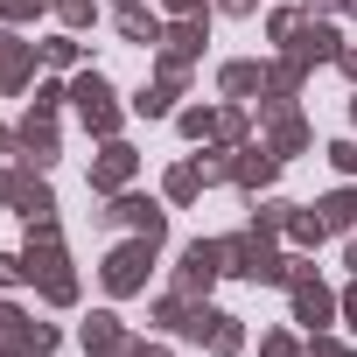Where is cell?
Instances as JSON below:
<instances>
[{
    "label": "cell",
    "instance_id": "2",
    "mask_svg": "<svg viewBox=\"0 0 357 357\" xmlns=\"http://www.w3.org/2000/svg\"><path fill=\"white\" fill-rule=\"evenodd\" d=\"M154 252H161V238H126V245H112V252H105V266H98L105 294H112V301H126V294H147Z\"/></svg>",
    "mask_w": 357,
    "mask_h": 357
},
{
    "label": "cell",
    "instance_id": "41",
    "mask_svg": "<svg viewBox=\"0 0 357 357\" xmlns=\"http://www.w3.org/2000/svg\"><path fill=\"white\" fill-rule=\"evenodd\" d=\"M218 15H259V0H218Z\"/></svg>",
    "mask_w": 357,
    "mask_h": 357
},
{
    "label": "cell",
    "instance_id": "26",
    "mask_svg": "<svg viewBox=\"0 0 357 357\" xmlns=\"http://www.w3.org/2000/svg\"><path fill=\"white\" fill-rule=\"evenodd\" d=\"M287 218H294V204H287V197L252 204V231H273V238H280V231H287Z\"/></svg>",
    "mask_w": 357,
    "mask_h": 357
},
{
    "label": "cell",
    "instance_id": "6",
    "mask_svg": "<svg viewBox=\"0 0 357 357\" xmlns=\"http://www.w3.org/2000/svg\"><path fill=\"white\" fill-rule=\"evenodd\" d=\"M63 336L50 329V322H36L29 308H15V301H0V357H50Z\"/></svg>",
    "mask_w": 357,
    "mask_h": 357
},
{
    "label": "cell",
    "instance_id": "5",
    "mask_svg": "<svg viewBox=\"0 0 357 357\" xmlns=\"http://www.w3.org/2000/svg\"><path fill=\"white\" fill-rule=\"evenodd\" d=\"M287 301H294V322L315 336V329H329L336 315H343V301L315 280V266H308V252H301V266H294V280H287Z\"/></svg>",
    "mask_w": 357,
    "mask_h": 357
},
{
    "label": "cell",
    "instance_id": "10",
    "mask_svg": "<svg viewBox=\"0 0 357 357\" xmlns=\"http://www.w3.org/2000/svg\"><path fill=\"white\" fill-rule=\"evenodd\" d=\"M280 50H287L294 63H308V70H315V63H336V56H343V36H336L329 22H315V15H301V29H294V36H287Z\"/></svg>",
    "mask_w": 357,
    "mask_h": 357
},
{
    "label": "cell",
    "instance_id": "45",
    "mask_svg": "<svg viewBox=\"0 0 357 357\" xmlns=\"http://www.w3.org/2000/svg\"><path fill=\"white\" fill-rule=\"evenodd\" d=\"M343 266H350V280H357V231H350V245H343Z\"/></svg>",
    "mask_w": 357,
    "mask_h": 357
},
{
    "label": "cell",
    "instance_id": "4",
    "mask_svg": "<svg viewBox=\"0 0 357 357\" xmlns=\"http://www.w3.org/2000/svg\"><path fill=\"white\" fill-rule=\"evenodd\" d=\"M133 231V238H168V211L154 204V197H133V190H119V197H105V211H98V231Z\"/></svg>",
    "mask_w": 357,
    "mask_h": 357
},
{
    "label": "cell",
    "instance_id": "48",
    "mask_svg": "<svg viewBox=\"0 0 357 357\" xmlns=\"http://www.w3.org/2000/svg\"><path fill=\"white\" fill-rule=\"evenodd\" d=\"M343 15H357V0H343Z\"/></svg>",
    "mask_w": 357,
    "mask_h": 357
},
{
    "label": "cell",
    "instance_id": "29",
    "mask_svg": "<svg viewBox=\"0 0 357 357\" xmlns=\"http://www.w3.org/2000/svg\"><path fill=\"white\" fill-rule=\"evenodd\" d=\"M43 301H50V308H77V273H70V266L50 273V280H43Z\"/></svg>",
    "mask_w": 357,
    "mask_h": 357
},
{
    "label": "cell",
    "instance_id": "21",
    "mask_svg": "<svg viewBox=\"0 0 357 357\" xmlns=\"http://www.w3.org/2000/svg\"><path fill=\"white\" fill-rule=\"evenodd\" d=\"M175 98H183V84L154 77V84H140V91H133V112H140V119H175V112H183Z\"/></svg>",
    "mask_w": 357,
    "mask_h": 357
},
{
    "label": "cell",
    "instance_id": "14",
    "mask_svg": "<svg viewBox=\"0 0 357 357\" xmlns=\"http://www.w3.org/2000/svg\"><path fill=\"white\" fill-rule=\"evenodd\" d=\"M204 43H211V15H175V22H168V36H161V56L197 63V56H204Z\"/></svg>",
    "mask_w": 357,
    "mask_h": 357
},
{
    "label": "cell",
    "instance_id": "22",
    "mask_svg": "<svg viewBox=\"0 0 357 357\" xmlns=\"http://www.w3.org/2000/svg\"><path fill=\"white\" fill-rule=\"evenodd\" d=\"M204 190H211V183H204V168H197V161H175V168H168V183H161L168 204H197Z\"/></svg>",
    "mask_w": 357,
    "mask_h": 357
},
{
    "label": "cell",
    "instance_id": "17",
    "mask_svg": "<svg viewBox=\"0 0 357 357\" xmlns=\"http://www.w3.org/2000/svg\"><path fill=\"white\" fill-rule=\"evenodd\" d=\"M197 343H204L211 357H238V350H245V322H238V315H225V308H204Z\"/></svg>",
    "mask_w": 357,
    "mask_h": 357
},
{
    "label": "cell",
    "instance_id": "23",
    "mask_svg": "<svg viewBox=\"0 0 357 357\" xmlns=\"http://www.w3.org/2000/svg\"><path fill=\"white\" fill-rule=\"evenodd\" d=\"M322 238H329L322 211H301V204H294V218H287V245H294V252H322Z\"/></svg>",
    "mask_w": 357,
    "mask_h": 357
},
{
    "label": "cell",
    "instance_id": "47",
    "mask_svg": "<svg viewBox=\"0 0 357 357\" xmlns=\"http://www.w3.org/2000/svg\"><path fill=\"white\" fill-rule=\"evenodd\" d=\"M112 8H140V0H112Z\"/></svg>",
    "mask_w": 357,
    "mask_h": 357
},
{
    "label": "cell",
    "instance_id": "9",
    "mask_svg": "<svg viewBox=\"0 0 357 357\" xmlns=\"http://www.w3.org/2000/svg\"><path fill=\"white\" fill-rule=\"evenodd\" d=\"M133 175H140V154H133L126 140H105L98 161H91V197H119V190H133Z\"/></svg>",
    "mask_w": 357,
    "mask_h": 357
},
{
    "label": "cell",
    "instance_id": "3",
    "mask_svg": "<svg viewBox=\"0 0 357 357\" xmlns=\"http://www.w3.org/2000/svg\"><path fill=\"white\" fill-rule=\"evenodd\" d=\"M218 280H225V238H190V245H183V259H175V294L204 301Z\"/></svg>",
    "mask_w": 357,
    "mask_h": 357
},
{
    "label": "cell",
    "instance_id": "44",
    "mask_svg": "<svg viewBox=\"0 0 357 357\" xmlns=\"http://www.w3.org/2000/svg\"><path fill=\"white\" fill-rule=\"evenodd\" d=\"M126 357H168V350H161V343H133Z\"/></svg>",
    "mask_w": 357,
    "mask_h": 357
},
{
    "label": "cell",
    "instance_id": "37",
    "mask_svg": "<svg viewBox=\"0 0 357 357\" xmlns=\"http://www.w3.org/2000/svg\"><path fill=\"white\" fill-rule=\"evenodd\" d=\"M63 98H70V84H36V112H56Z\"/></svg>",
    "mask_w": 357,
    "mask_h": 357
},
{
    "label": "cell",
    "instance_id": "35",
    "mask_svg": "<svg viewBox=\"0 0 357 357\" xmlns=\"http://www.w3.org/2000/svg\"><path fill=\"white\" fill-rule=\"evenodd\" d=\"M322 154H329V168H336V175H357V140H329Z\"/></svg>",
    "mask_w": 357,
    "mask_h": 357
},
{
    "label": "cell",
    "instance_id": "18",
    "mask_svg": "<svg viewBox=\"0 0 357 357\" xmlns=\"http://www.w3.org/2000/svg\"><path fill=\"white\" fill-rule=\"evenodd\" d=\"M218 91H225V98H238V105H245V98H259V91H266V63L231 56V63L218 70Z\"/></svg>",
    "mask_w": 357,
    "mask_h": 357
},
{
    "label": "cell",
    "instance_id": "33",
    "mask_svg": "<svg viewBox=\"0 0 357 357\" xmlns=\"http://www.w3.org/2000/svg\"><path fill=\"white\" fill-rule=\"evenodd\" d=\"M308 357H357V343H343V336L315 329V336H308Z\"/></svg>",
    "mask_w": 357,
    "mask_h": 357
},
{
    "label": "cell",
    "instance_id": "15",
    "mask_svg": "<svg viewBox=\"0 0 357 357\" xmlns=\"http://www.w3.org/2000/svg\"><path fill=\"white\" fill-rule=\"evenodd\" d=\"M204 308H211V301H190V294H161V301L147 308V322H154V329H175V336H190V343H197V329H204Z\"/></svg>",
    "mask_w": 357,
    "mask_h": 357
},
{
    "label": "cell",
    "instance_id": "38",
    "mask_svg": "<svg viewBox=\"0 0 357 357\" xmlns=\"http://www.w3.org/2000/svg\"><path fill=\"white\" fill-rule=\"evenodd\" d=\"M336 301H343V322H350V336H357V280H350V287H343Z\"/></svg>",
    "mask_w": 357,
    "mask_h": 357
},
{
    "label": "cell",
    "instance_id": "31",
    "mask_svg": "<svg viewBox=\"0 0 357 357\" xmlns=\"http://www.w3.org/2000/svg\"><path fill=\"white\" fill-rule=\"evenodd\" d=\"M259 357H308V343H294L287 329H266L259 336Z\"/></svg>",
    "mask_w": 357,
    "mask_h": 357
},
{
    "label": "cell",
    "instance_id": "8",
    "mask_svg": "<svg viewBox=\"0 0 357 357\" xmlns=\"http://www.w3.org/2000/svg\"><path fill=\"white\" fill-rule=\"evenodd\" d=\"M22 266H29V280H50V273L70 266V245H63V225H56V218L29 225V238H22Z\"/></svg>",
    "mask_w": 357,
    "mask_h": 357
},
{
    "label": "cell",
    "instance_id": "39",
    "mask_svg": "<svg viewBox=\"0 0 357 357\" xmlns=\"http://www.w3.org/2000/svg\"><path fill=\"white\" fill-rule=\"evenodd\" d=\"M15 183H22V168H0V204H15Z\"/></svg>",
    "mask_w": 357,
    "mask_h": 357
},
{
    "label": "cell",
    "instance_id": "49",
    "mask_svg": "<svg viewBox=\"0 0 357 357\" xmlns=\"http://www.w3.org/2000/svg\"><path fill=\"white\" fill-rule=\"evenodd\" d=\"M350 126H357V98H350Z\"/></svg>",
    "mask_w": 357,
    "mask_h": 357
},
{
    "label": "cell",
    "instance_id": "11",
    "mask_svg": "<svg viewBox=\"0 0 357 357\" xmlns=\"http://www.w3.org/2000/svg\"><path fill=\"white\" fill-rule=\"evenodd\" d=\"M273 175H280V154L266 147V140H245V147H231V183L238 190H273Z\"/></svg>",
    "mask_w": 357,
    "mask_h": 357
},
{
    "label": "cell",
    "instance_id": "16",
    "mask_svg": "<svg viewBox=\"0 0 357 357\" xmlns=\"http://www.w3.org/2000/svg\"><path fill=\"white\" fill-rule=\"evenodd\" d=\"M22 225H43V218H56V190L43 183L36 168H22V183H15V204H8Z\"/></svg>",
    "mask_w": 357,
    "mask_h": 357
},
{
    "label": "cell",
    "instance_id": "28",
    "mask_svg": "<svg viewBox=\"0 0 357 357\" xmlns=\"http://www.w3.org/2000/svg\"><path fill=\"white\" fill-rule=\"evenodd\" d=\"M36 50H43V63H56V70H77V56H84V50H77V36H43Z\"/></svg>",
    "mask_w": 357,
    "mask_h": 357
},
{
    "label": "cell",
    "instance_id": "25",
    "mask_svg": "<svg viewBox=\"0 0 357 357\" xmlns=\"http://www.w3.org/2000/svg\"><path fill=\"white\" fill-rule=\"evenodd\" d=\"M315 211H322V225H329V231H357V190H350V183H343V190H329Z\"/></svg>",
    "mask_w": 357,
    "mask_h": 357
},
{
    "label": "cell",
    "instance_id": "34",
    "mask_svg": "<svg viewBox=\"0 0 357 357\" xmlns=\"http://www.w3.org/2000/svg\"><path fill=\"white\" fill-rule=\"evenodd\" d=\"M294 29H301V8H273V15H266V36H273V43H287Z\"/></svg>",
    "mask_w": 357,
    "mask_h": 357
},
{
    "label": "cell",
    "instance_id": "13",
    "mask_svg": "<svg viewBox=\"0 0 357 357\" xmlns=\"http://www.w3.org/2000/svg\"><path fill=\"white\" fill-rule=\"evenodd\" d=\"M36 63H43L36 43H22L15 29H0V91H22V84L36 77Z\"/></svg>",
    "mask_w": 357,
    "mask_h": 357
},
{
    "label": "cell",
    "instance_id": "7",
    "mask_svg": "<svg viewBox=\"0 0 357 357\" xmlns=\"http://www.w3.org/2000/svg\"><path fill=\"white\" fill-rule=\"evenodd\" d=\"M15 140H22V147H15V154H22V168H36V175H50V168H56V154H63L56 112H36V105H29V119L15 126Z\"/></svg>",
    "mask_w": 357,
    "mask_h": 357
},
{
    "label": "cell",
    "instance_id": "1",
    "mask_svg": "<svg viewBox=\"0 0 357 357\" xmlns=\"http://www.w3.org/2000/svg\"><path fill=\"white\" fill-rule=\"evenodd\" d=\"M70 105H77V119H84V133L91 140H119V91H112V77L105 70H77L70 77Z\"/></svg>",
    "mask_w": 357,
    "mask_h": 357
},
{
    "label": "cell",
    "instance_id": "32",
    "mask_svg": "<svg viewBox=\"0 0 357 357\" xmlns=\"http://www.w3.org/2000/svg\"><path fill=\"white\" fill-rule=\"evenodd\" d=\"M50 8V0H0V22H8V29H22V22H36Z\"/></svg>",
    "mask_w": 357,
    "mask_h": 357
},
{
    "label": "cell",
    "instance_id": "30",
    "mask_svg": "<svg viewBox=\"0 0 357 357\" xmlns=\"http://www.w3.org/2000/svg\"><path fill=\"white\" fill-rule=\"evenodd\" d=\"M50 8L63 15V29H91L98 22V0H50Z\"/></svg>",
    "mask_w": 357,
    "mask_h": 357
},
{
    "label": "cell",
    "instance_id": "20",
    "mask_svg": "<svg viewBox=\"0 0 357 357\" xmlns=\"http://www.w3.org/2000/svg\"><path fill=\"white\" fill-rule=\"evenodd\" d=\"M119 43H140V50H161V36H168V22L161 15H147V8H119Z\"/></svg>",
    "mask_w": 357,
    "mask_h": 357
},
{
    "label": "cell",
    "instance_id": "24",
    "mask_svg": "<svg viewBox=\"0 0 357 357\" xmlns=\"http://www.w3.org/2000/svg\"><path fill=\"white\" fill-rule=\"evenodd\" d=\"M211 140H218V147H245V140H252V112H245L238 98L218 105V133H211Z\"/></svg>",
    "mask_w": 357,
    "mask_h": 357
},
{
    "label": "cell",
    "instance_id": "43",
    "mask_svg": "<svg viewBox=\"0 0 357 357\" xmlns=\"http://www.w3.org/2000/svg\"><path fill=\"white\" fill-rule=\"evenodd\" d=\"M343 0H301V15H336Z\"/></svg>",
    "mask_w": 357,
    "mask_h": 357
},
{
    "label": "cell",
    "instance_id": "42",
    "mask_svg": "<svg viewBox=\"0 0 357 357\" xmlns=\"http://www.w3.org/2000/svg\"><path fill=\"white\" fill-rule=\"evenodd\" d=\"M336 63H343V77L357 84V43H343V56H336Z\"/></svg>",
    "mask_w": 357,
    "mask_h": 357
},
{
    "label": "cell",
    "instance_id": "46",
    "mask_svg": "<svg viewBox=\"0 0 357 357\" xmlns=\"http://www.w3.org/2000/svg\"><path fill=\"white\" fill-rule=\"evenodd\" d=\"M15 147H22V140H15V133H8V126H0V154H15Z\"/></svg>",
    "mask_w": 357,
    "mask_h": 357
},
{
    "label": "cell",
    "instance_id": "19",
    "mask_svg": "<svg viewBox=\"0 0 357 357\" xmlns=\"http://www.w3.org/2000/svg\"><path fill=\"white\" fill-rule=\"evenodd\" d=\"M308 140H315V126L301 119V112H280V119H266V147L287 161V154H308Z\"/></svg>",
    "mask_w": 357,
    "mask_h": 357
},
{
    "label": "cell",
    "instance_id": "27",
    "mask_svg": "<svg viewBox=\"0 0 357 357\" xmlns=\"http://www.w3.org/2000/svg\"><path fill=\"white\" fill-rule=\"evenodd\" d=\"M175 126H183V140H211V133H218V112H211V105H183Z\"/></svg>",
    "mask_w": 357,
    "mask_h": 357
},
{
    "label": "cell",
    "instance_id": "40",
    "mask_svg": "<svg viewBox=\"0 0 357 357\" xmlns=\"http://www.w3.org/2000/svg\"><path fill=\"white\" fill-rule=\"evenodd\" d=\"M161 8H168V15H211L204 0H161Z\"/></svg>",
    "mask_w": 357,
    "mask_h": 357
},
{
    "label": "cell",
    "instance_id": "12",
    "mask_svg": "<svg viewBox=\"0 0 357 357\" xmlns=\"http://www.w3.org/2000/svg\"><path fill=\"white\" fill-rule=\"evenodd\" d=\"M77 343H84L91 357H126V350H133V336H126V322H119L112 308H91L84 329H77Z\"/></svg>",
    "mask_w": 357,
    "mask_h": 357
},
{
    "label": "cell",
    "instance_id": "36",
    "mask_svg": "<svg viewBox=\"0 0 357 357\" xmlns=\"http://www.w3.org/2000/svg\"><path fill=\"white\" fill-rule=\"evenodd\" d=\"M29 280V266H22V252H0V287H22Z\"/></svg>",
    "mask_w": 357,
    "mask_h": 357
}]
</instances>
